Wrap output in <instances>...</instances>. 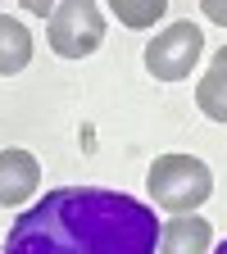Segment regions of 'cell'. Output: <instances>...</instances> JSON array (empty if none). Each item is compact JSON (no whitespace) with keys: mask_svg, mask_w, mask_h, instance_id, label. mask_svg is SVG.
I'll use <instances>...</instances> for the list:
<instances>
[{"mask_svg":"<svg viewBox=\"0 0 227 254\" xmlns=\"http://www.w3.org/2000/svg\"><path fill=\"white\" fill-rule=\"evenodd\" d=\"M41 186V164L27 150H0V209H14L37 195Z\"/></svg>","mask_w":227,"mask_h":254,"instance_id":"obj_5","label":"cell"},{"mask_svg":"<svg viewBox=\"0 0 227 254\" xmlns=\"http://www.w3.org/2000/svg\"><path fill=\"white\" fill-rule=\"evenodd\" d=\"M159 222L146 200L105 186H59L32 204L0 254H154Z\"/></svg>","mask_w":227,"mask_h":254,"instance_id":"obj_1","label":"cell"},{"mask_svg":"<svg viewBox=\"0 0 227 254\" xmlns=\"http://www.w3.org/2000/svg\"><path fill=\"white\" fill-rule=\"evenodd\" d=\"M214 254H227V241H223V245H218V250H214Z\"/></svg>","mask_w":227,"mask_h":254,"instance_id":"obj_11","label":"cell"},{"mask_svg":"<svg viewBox=\"0 0 227 254\" xmlns=\"http://www.w3.org/2000/svg\"><path fill=\"white\" fill-rule=\"evenodd\" d=\"M114 14L127 23V27H150V23H159L168 9H164V0H114Z\"/></svg>","mask_w":227,"mask_h":254,"instance_id":"obj_9","label":"cell"},{"mask_svg":"<svg viewBox=\"0 0 227 254\" xmlns=\"http://www.w3.org/2000/svg\"><path fill=\"white\" fill-rule=\"evenodd\" d=\"M205 55V32L196 23H168L159 37L146 46V68L159 82H182Z\"/></svg>","mask_w":227,"mask_h":254,"instance_id":"obj_4","label":"cell"},{"mask_svg":"<svg viewBox=\"0 0 227 254\" xmlns=\"http://www.w3.org/2000/svg\"><path fill=\"white\" fill-rule=\"evenodd\" d=\"M146 190H150V200L159 209H168L173 218H182V213H196L209 200L214 173L196 154H159L150 164V173H146Z\"/></svg>","mask_w":227,"mask_h":254,"instance_id":"obj_2","label":"cell"},{"mask_svg":"<svg viewBox=\"0 0 227 254\" xmlns=\"http://www.w3.org/2000/svg\"><path fill=\"white\" fill-rule=\"evenodd\" d=\"M105 41V9L95 0H64L50 9V46L64 59H86Z\"/></svg>","mask_w":227,"mask_h":254,"instance_id":"obj_3","label":"cell"},{"mask_svg":"<svg viewBox=\"0 0 227 254\" xmlns=\"http://www.w3.org/2000/svg\"><path fill=\"white\" fill-rule=\"evenodd\" d=\"M200 9H205V18H214V23H223V27H227V0H205Z\"/></svg>","mask_w":227,"mask_h":254,"instance_id":"obj_10","label":"cell"},{"mask_svg":"<svg viewBox=\"0 0 227 254\" xmlns=\"http://www.w3.org/2000/svg\"><path fill=\"white\" fill-rule=\"evenodd\" d=\"M209 245H214V227L200 213L168 218L159 227V254H209Z\"/></svg>","mask_w":227,"mask_h":254,"instance_id":"obj_6","label":"cell"},{"mask_svg":"<svg viewBox=\"0 0 227 254\" xmlns=\"http://www.w3.org/2000/svg\"><path fill=\"white\" fill-rule=\"evenodd\" d=\"M27 59H32V32H27V23L0 14V77L23 73Z\"/></svg>","mask_w":227,"mask_h":254,"instance_id":"obj_7","label":"cell"},{"mask_svg":"<svg viewBox=\"0 0 227 254\" xmlns=\"http://www.w3.org/2000/svg\"><path fill=\"white\" fill-rule=\"evenodd\" d=\"M196 105H200V114H205V118L227 123V46L214 55L209 73L200 77V86H196Z\"/></svg>","mask_w":227,"mask_h":254,"instance_id":"obj_8","label":"cell"}]
</instances>
